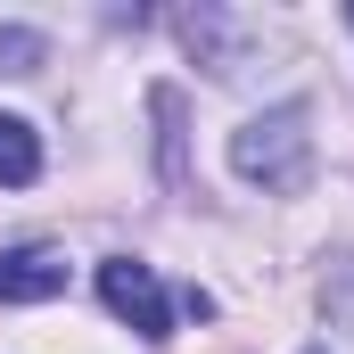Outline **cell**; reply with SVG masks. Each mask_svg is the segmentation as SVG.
<instances>
[{
  "label": "cell",
  "instance_id": "1",
  "mask_svg": "<svg viewBox=\"0 0 354 354\" xmlns=\"http://www.w3.org/2000/svg\"><path fill=\"white\" fill-rule=\"evenodd\" d=\"M231 165H239V181H256V189H297L305 165H313L305 107L288 99V107H272V115H248V124L231 132Z\"/></svg>",
  "mask_w": 354,
  "mask_h": 354
},
{
  "label": "cell",
  "instance_id": "2",
  "mask_svg": "<svg viewBox=\"0 0 354 354\" xmlns=\"http://www.w3.org/2000/svg\"><path fill=\"white\" fill-rule=\"evenodd\" d=\"M99 305L124 322V330H140L149 346L157 338H174V305H165V280L149 264H132V256H107L99 264Z\"/></svg>",
  "mask_w": 354,
  "mask_h": 354
},
{
  "label": "cell",
  "instance_id": "3",
  "mask_svg": "<svg viewBox=\"0 0 354 354\" xmlns=\"http://www.w3.org/2000/svg\"><path fill=\"white\" fill-rule=\"evenodd\" d=\"M66 297V256L58 248H8L0 256V305H50Z\"/></svg>",
  "mask_w": 354,
  "mask_h": 354
},
{
  "label": "cell",
  "instance_id": "4",
  "mask_svg": "<svg viewBox=\"0 0 354 354\" xmlns=\"http://www.w3.org/2000/svg\"><path fill=\"white\" fill-rule=\"evenodd\" d=\"M33 174H41V140H33V124L0 115V181H8V189H25Z\"/></svg>",
  "mask_w": 354,
  "mask_h": 354
},
{
  "label": "cell",
  "instance_id": "5",
  "mask_svg": "<svg viewBox=\"0 0 354 354\" xmlns=\"http://www.w3.org/2000/svg\"><path fill=\"white\" fill-rule=\"evenodd\" d=\"M41 66V33L33 25H0V75H33Z\"/></svg>",
  "mask_w": 354,
  "mask_h": 354
},
{
  "label": "cell",
  "instance_id": "6",
  "mask_svg": "<svg viewBox=\"0 0 354 354\" xmlns=\"http://www.w3.org/2000/svg\"><path fill=\"white\" fill-rule=\"evenodd\" d=\"M313 354H322V346H313Z\"/></svg>",
  "mask_w": 354,
  "mask_h": 354
}]
</instances>
